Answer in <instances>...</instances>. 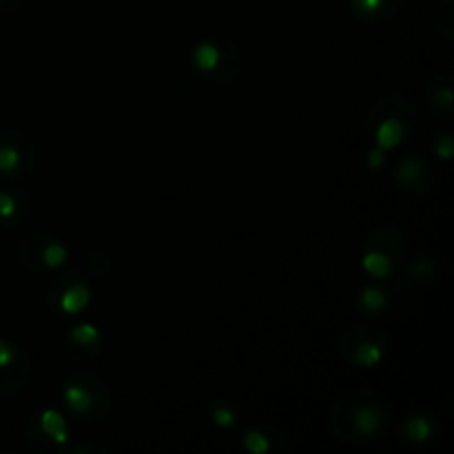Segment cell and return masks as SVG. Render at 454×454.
I'll list each match as a JSON object with an SVG mask.
<instances>
[{
  "instance_id": "6da1fadb",
  "label": "cell",
  "mask_w": 454,
  "mask_h": 454,
  "mask_svg": "<svg viewBox=\"0 0 454 454\" xmlns=\"http://www.w3.org/2000/svg\"><path fill=\"white\" fill-rule=\"evenodd\" d=\"M393 424V406L375 390H350L335 402L328 417L331 433L340 442L368 443L380 439Z\"/></svg>"
},
{
  "instance_id": "7a4b0ae2",
  "label": "cell",
  "mask_w": 454,
  "mask_h": 454,
  "mask_svg": "<svg viewBox=\"0 0 454 454\" xmlns=\"http://www.w3.org/2000/svg\"><path fill=\"white\" fill-rule=\"evenodd\" d=\"M62 403L74 419L82 424H102L111 415L114 397L105 380L89 372H71L62 381Z\"/></svg>"
},
{
  "instance_id": "3957f363",
  "label": "cell",
  "mask_w": 454,
  "mask_h": 454,
  "mask_svg": "<svg viewBox=\"0 0 454 454\" xmlns=\"http://www.w3.org/2000/svg\"><path fill=\"white\" fill-rule=\"evenodd\" d=\"M368 124L375 136V145L381 151H395L417 124L415 106L399 96H386L377 100L368 111Z\"/></svg>"
},
{
  "instance_id": "277c9868",
  "label": "cell",
  "mask_w": 454,
  "mask_h": 454,
  "mask_svg": "<svg viewBox=\"0 0 454 454\" xmlns=\"http://www.w3.org/2000/svg\"><path fill=\"white\" fill-rule=\"evenodd\" d=\"M406 264V233L395 224L372 231L364 242L362 266L372 279H388Z\"/></svg>"
},
{
  "instance_id": "5b68a950",
  "label": "cell",
  "mask_w": 454,
  "mask_h": 454,
  "mask_svg": "<svg viewBox=\"0 0 454 454\" xmlns=\"http://www.w3.org/2000/svg\"><path fill=\"white\" fill-rule=\"evenodd\" d=\"M91 301V284L82 270H67L51 279L47 286V306L58 315L74 317L80 315Z\"/></svg>"
},
{
  "instance_id": "8992f818",
  "label": "cell",
  "mask_w": 454,
  "mask_h": 454,
  "mask_svg": "<svg viewBox=\"0 0 454 454\" xmlns=\"http://www.w3.org/2000/svg\"><path fill=\"white\" fill-rule=\"evenodd\" d=\"M388 340L380 328L355 326L346 331L340 340V355L344 362L357 368H375L384 362Z\"/></svg>"
},
{
  "instance_id": "52a82bcc",
  "label": "cell",
  "mask_w": 454,
  "mask_h": 454,
  "mask_svg": "<svg viewBox=\"0 0 454 454\" xmlns=\"http://www.w3.org/2000/svg\"><path fill=\"white\" fill-rule=\"evenodd\" d=\"M38 151L34 140L20 129L0 131V176L9 180H22L34 173Z\"/></svg>"
},
{
  "instance_id": "ba28073f",
  "label": "cell",
  "mask_w": 454,
  "mask_h": 454,
  "mask_svg": "<svg viewBox=\"0 0 454 454\" xmlns=\"http://www.w3.org/2000/svg\"><path fill=\"white\" fill-rule=\"evenodd\" d=\"M18 257H20V264L31 273H47V270L60 269L69 257V251L58 235L35 231L20 242Z\"/></svg>"
},
{
  "instance_id": "9c48e42d",
  "label": "cell",
  "mask_w": 454,
  "mask_h": 454,
  "mask_svg": "<svg viewBox=\"0 0 454 454\" xmlns=\"http://www.w3.org/2000/svg\"><path fill=\"white\" fill-rule=\"evenodd\" d=\"M193 65L195 69L202 71L208 78L217 80V82H229V75H226L224 69L229 65L235 67V69H242V56L229 40H224V43L202 40L193 49Z\"/></svg>"
},
{
  "instance_id": "30bf717a",
  "label": "cell",
  "mask_w": 454,
  "mask_h": 454,
  "mask_svg": "<svg viewBox=\"0 0 454 454\" xmlns=\"http://www.w3.org/2000/svg\"><path fill=\"white\" fill-rule=\"evenodd\" d=\"M27 442L38 452H51L65 448L67 442H69V426H67L65 415H60L53 408L35 415L29 421V428H27Z\"/></svg>"
},
{
  "instance_id": "8fae6325",
  "label": "cell",
  "mask_w": 454,
  "mask_h": 454,
  "mask_svg": "<svg viewBox=\"0 0 454 454\" xmlns=\"http://www.w3.org/2000/svg\"><path fill=\"white\" fill-rule=\"evenodd\" d=\"M31 359L20 346L0 337V395H16L29 384Z\"/></svg>"
},
{
  "instance_id": "7c38bea8",
  "label": "cell",
  "mask_w": 454,
  "mask_h": 454,
  "mask_svg": "<svg viewBox=\"0 0 454 454\" xmlns=\"http://www.w3.org/2000/svg\"><path fill=\"white\" fill-rule=\"evenodd\" d=\"M395 184L406 193L426 195L434 189V171L419 153H403L395 164Z\"/></svg>"
},
{
  "instance_id": "4fadbf2b",
  "label": "cell",
  "mask_w": 454,
  "mask_h": 454,
  "mask_svg": "<svg viewBox=\"0 0 454 454\" xmlns=\"http://www.w3.org/2000/svg\"><path fill=\"white\" fill-rule=\"evenodd\" d=\"M65 353L75 364L93 362L102 353L100 328L91 322L75 324L65 337Z\"/></svg>"
},
{
  "instance_id": "5bb4252c",
  "label": "cell",
  "mask_w": 454,
  "mask_h": 454,
  "mask_svg": "<svg viewBox=\"0 0 454 454\" xmlns=\"http://www.w3.org/2000/svg\"><path fill=\"white\" fill-rule=\"evenodd\" d=\"M242 448L251 454H270L284 452L288 448V443L282 430H278L270 424H257L251 426L242 434Z\"/></svg>"
},
{
  "instance_id": "9a60e30c",
  "label": "cell",
  "mask_w": 454,
  "mask_h": 454,
  "mask_svg": "<svg viewBox=\"0 0 454 454\" xmlns=\"http://www.w3.org/2000/svg\"><path fill=\"white\" fill-rule=\"evenodd\" d=\"M439 433V424L433 415L428 412H411L408 417H403V421L399 424V439L408 446H424L430 443Z\"/></svg>"
},
{
  "instance_id": "2e32d148",
  "label": "cell",
  "mask_w": 454,
  "mask_h": 454,
  "mask_svg": "<svg viewBox=\"0 0 454 454\" xmlns=\"http://www.w3.org/2000/svg\"><path fill=\"white\" fill-rule=\"evenodd\" d=\"M426 105L430 106L434 115L450 122L454 114V93L452 78L448 74H437L426 84Z\"/></svg>"
},
{
  "instance_id": "e0dca14e",
  "label": "cell",
  "mask_w": 454,
  "mask_h": 454,
  "mask_svg": "<svg viewBox=\"0 0 454 454\" xmlns=\"http://www.w3.org/2000/svg\"><path fill=\"white\" fill-rule=\"evenodd\" d=\"M403 7V0H350V9L355 16L371 25L393 20Z\"/></svg>"
},
{
  "instance_id": "ac0fdd59",
  "label": "cell",
  "mask_w": 454,
  "mask_h": 454,
  "mask_svg": "<svg viewBox=\"0 0 454 454\" xmlns=\"http://www.w3.org/2000/svg\"><path fill=\"white\" fill-rule=\"evenodd\" d=\"M29 213V195L22 191L0 189V224L18 226Z\"/></svg>"
},
{
  "instance_id": "d6986e66",
  "label": "cell",
  "mask_w": 454,
  "mask_h": 454,
  "mask_svg": "<svg viewBox=\"0 0 454 454\" xmlns=\"http://www.w3.org/2000/svg\"><path fill=\"white\" fill-rule=\"evenodd\" d=\"M390 306V293L386 288L380 286H364L357 293V310L368 317H375V315H384Z\"/></svg>"
},
{
  "instance_id": "ffe728a7",
  "label": "cell",
  "mask_w": 454,
  "mask_h": 454,
  "mask_svg": "<svg viewBox=\"0 0 454 454\" xmlns=\"http://www.w3.org/2000/svg\"><path fill=\"white\" fill-rule=\"evenodd\" d=\"M208 415H211V421L217 426V428H233L238 424V408L229 402V399H213L208 403Z\"/></svg>"
},
{
  "instance_id": "44dd1931",
  "label": "cell",
  "mask_w": 454,
  "mask_h": 454,
  "mask_svg": "<svg viewBox=\"0 0 454 454\" xmlns=\"http://www.w3.org/2000/svg\"><path fill=\"white\" fill-rule=\"evenodd\" d=\"M434 273H437V264H434L433 257H428V255L415 257V260H412L406 269V278L415 284L430 282V279L434 278Z\"/></svg>"
},
{
  "instance_id": "7402d4cb",
  "label": "cell",
  "mask_w": 454,
  "mask_h": 454,
  "mask_svg": "<svg viewBox=\"0 0 454 454\" xmlns=\"http://www.w3.org/2000/svg\"><path fill=\"white\" fill-rule=\"evenodd\" d=\"M434 25L446 40L454 38V0H442L434 12Z\"/></svg>"
},
{
  "instance_id": "603a6c76",
  "label": "cell",
  "mask_w": 454,
  "mask_h": 454,
  "mask_svg": "<svg viewBox=\"0 0 454 454\" xmlns=\"http://www.w3.org/2000/svg\"><path fill=\"white\" fill-rule=\"evenodd\" d=\"M433 149H434V153H437L439 160L448 162V160L452 158V151H454V142H452L450 131L437 133L433 140Z\"/></svg>"
},
{
  "instance_id": "cb8c5ba5",
  "label": "cell",
  "mask_w": 454,
  "mask_h": 454,
  "mask_svg": "<svg viewBox=\"0 0 454 454\" xmlns=\"http://www.w3.org/2000/svg\"><path fill=\"white\" fill-rule=\"evenodd\" d=\"M366 162H368V168H372V171H375V168H380V167H384L386 151H381L380 146H375V149H372L371 153H368Z\"/></svg>"
},
{
  "instance_id": "d4e9b609",
  "label": "cell",
  "mask_w": 454,
  "mask_h": 454,
  "mask_svg": "<svg viewBox=\"0 0 454 454\" xmlns=\"http://www.w3.org/2000/svg\"><path fill=\"white\" fill-rule=\"evenodd\" d=\"M29 0H0V13H13L20 12Z\"/></svg>"
}]
</instances>
